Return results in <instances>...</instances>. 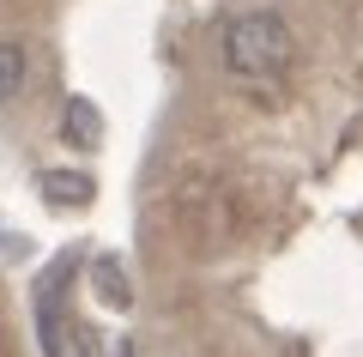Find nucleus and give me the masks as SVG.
<instances>
[{
    "instance_id": "4",
    "label": "nucleus",
    "mask_w": 363,
    "mask_h": 357,
    "mask_svg": "<svg viewBox=\"0 0 363 357\" xmlns=\"http://www.w3.org/2000/svg\"><path fill=\"white\" fill-rule=\"evenodd\" d=\"M25 91V49L0 37V103H13Z\"/></svg>"
},
{
    "instance_id": "1",
    "label": "nucleus",
    "mask_w": 363,
    "mask_h": 357,
    "mask_svg": "<svg viewBox=\"0 0 363 357\" xmlns=\"http://www.w3.org/2000/svg\"><path fill=\"white\" fill-rule=\"evenodd\" d=\"M218 55L236 79H279L297 55V43H291V25L279 13H236L218 31Z\"/></svg>"
},
{
    "instance_id": "2",
    "label": "nucleus",
    "mask_w": 363,
    "mask_h": 357,
    "mask_svg": "<svg viewBox=\"0 0 363 357\" xmlns=\"http://www.w3.org/2000/svg\"><path fill=\"white\" fill-rule=\"evenodd\" d=\"M61 140H67V145H97V140H104V121H97V109H91L85 97L67 103V115H61Z\"/></svg>"
},
{
    "instance_id": "5",
    "label": "nucleus",
    "mask_w": 363,
    "mask_h": 357,
    "mask_svg": "<svg viewBox=\"0 0 363 357\" xmlns=\"http://www.w3.org/2000/svg\"><path fill=\"white\" fill-rule=\"evenodd\" d=\"M91 279H97V291H104V303H109V309H128V303H133V285L121 279L116 260H97V267H91Z\"/></svg>"
},
{
    "instance_id": "3",
    "label": "nucleus",
    "mask_w": 363,
    "mask_h": 357,
    "mask_svg": "<svg viewBox=\"0 0 363 357\" xmlns=\"http://www.w3.org/2000/svg\"><path fill=\"white\" fill-rule=\"evenodd\" d=\"M43 194H49L55 206H85L91 194H97V182L79 176V170H49V176H43Z\"/></svg>"
}]
</instances>
